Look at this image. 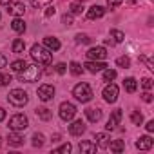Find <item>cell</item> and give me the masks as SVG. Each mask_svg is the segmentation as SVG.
<instances>
[{
	"mask_svg": "<svg viewBox=\"0 0 154 154\" xmlns=\"http://www.w3.org/2000/svg\"><path fill=\"white\" fill-rule=\"evenodd\" d=\"M103 15H105V8H103V6H93V8H89V11H87V18H89V20L102 18Z\"/></svg>",
	"mask_w": 154,
	"mask_h": 154,
	"instance_id": "4fadbf2b",
	"label": "cell"
},
{
	"mask_svg": "<svg viewBox=\"0 0 154 154\" xmlns=\"http://www.w3.org/2000/svg\"><path fill=\"white\" fill-rule=\"evenodd\" d=\"M131 122H132L134 125H141V122H143V116H141L138 111H134V112L131 114Z\"/></svg>",
	"mask_w": 154,
	"mask_h": 154,
	"instance_id": "1f68e13d",
	"label": "cell"
},
{
	"mask_svg": "<svg viewBox=\"0 0 154 154\" xmlns=\"http://www.w3.org/2000/svg\"><path fill=\"white\" fill-rule=\"evenodd\" d=\"M72 96L78 100V102H82V103H87V102L93 100V89H91L89 84L82 82V84H78V85H74V89H72Z\"/></svg>",
	"mask_w": 154,
	"mask_h": 154,
	"instance_id": "3957f363",
	"label": "cell"
},
{
	"mask_svg": "<svg viewBox=\"0 0 154 154\" xmlns=\"http://www.w3.org/2000/svg\"><path fill=\"white\" fill-rule=\"evenodd\" d=\"M27 100H29L27 98V93L22 91V89H13L9 93V96H8V102L11 105H15V107H24L27 103Z\"/></svg>",
	"mask_w": 154,
	"mask_h": 154,
	"instance_id": "277c9868",
	"label": "cell"
},
{
	"mask_svg": "<svg viewBox=\"0 0 154 154\" xmlns=\"http://www.w3.org/2000/svg\"><path fill=\"white\" fill-rule=\"evenodd\" d=\"M54 69H56V72H58V74H63V72L67 71V65L60 62V63H56V67H54Z\"/></svg>",
	"mask_w": 154,
	"mask_h": 154,
	"instance_id": "f35d334b",
	"label": "cell"
},
{
	"mask_svg": "<svg viewBox=\"0 0 154 154\" xmlns=\"http://www.w3.org/2000/svg\"><path fill=\"white\" fill-rule=\"evenodd\" d=\"M11 82V74H6V72H0V87H4Z\"/></svg>",
	"mask_w": 154,
	"mask_h": 154,
	"instance_id": "d590c367",
	"label": "cell"
},
{
	"mask_svg": "<svg viewBox=\"0 0 154 154\" xmlns=\"http://www.w3.org/2000/svg\"><path fill=\"white\" fill-rule=\"evenodd\" d=\"M54 11H56V9H54V6H47V8H45V13H44V15H45V17L49 18V17H53V15H54Z\"/></svg>",
	"mask_w": 154,
	"mask_h": 154,
	"instance_id": "7bdbcfd3",
	"label": "cell"
},
{
	"mask_svg": "<svg viewBox=\"0 0 154 154\" xmlns=\"http://www.w3.org/2000/svg\"><path fill=\"white\" fill-rule=\"evenodd\" d=\"M78 149H80V152L93 154V152H96V143H91V141H82Z\"/></svg>",
	"mask_w": 154,
	"mask_h": 154,
	"instance_id": "44dd1931",
	"label": "cell"
},
{
	"mask_svg": "<svg viewBox=\"0 0 154 154\" xmlns=\"http://www.w3.org/2000/svg\"><path fill=\"white\" fill-rule=\"evenodd\" d=\"M140 60H141V62H143V63H145L150 71H154V63H152V60H149L147 56H140Z\"/></svg>",
	"mask_w": 154,
	"mask_h": 154,
	"instance_id": "74e56055",
	"label": "cell"
},
{
	"mask_svg": "<svg viewBox=\"0 0 154 154\" xmlns=\"http://www.w3.org/2000/svg\"><path fill=\"white\" fill-rule=\"evenodd\" d=\"M118 93H120V89H118V85H114V84L105 85V87H103V91H102L103 100H105L107 103H114V102L118 100Z\"/></svg>",
	"mask_w": 154,
	"mask_h": 154,
	"instance_id": "52a82bcc",
	"label": "cell"
},
{
	"mask_svg": "<svg viewBox=\"0 0 154 154\" xmlns=\"http://www.w3.org/2000/svg\"><path fill=\"white\" fill-rule=\"evenodd\" d=\"M44 145V136L42 134H33V147H42Z\"/></svg>",
	"mask_w": 154,
	"mask_h": 154,
	"instance_id": "d6a6232c",
	"label": "cell"
},
{
	"mask_svg": "<svg viewBox=\"0 0 154 154\" xmlns=\"http://www.w3.org/2000/svg\"><path fill=\"white\" fill-rule=\"evenodd\" d=\"M116 65H120V67L127 69V67L131 65V60H129V56H120V58L116 60Z\"/></svg>",
	"mask_w": 154,
	"mask_h": 154,
	"instance_id": "4dcf8cb0",
	"label": "cell"
},
{
	"mask_svg": "<svg viewBox=\"0 0 154 154\" xmlns=\"http://www.w3.org/2000/svg\"><path fill=\"white\" fill-rule=\"evenodd\" d=\"M8 6H9L8 13H9V15H13V17H22V15L26 13V6H24L22 2H17V4H8Z\"/></svg>",
	"mask_w": 154,
	"mask_h": 154,
	"instance_id": "9a60e30c",
	"label": "cell"
},
{
	"mask_svg": "<svg viewBox=\"0 0 154 154\" xmlns=\"http://www.w3.org/2000/svg\"><path fill=\"white\" fill-rule=\"evenodd\" d=\"M69 69H71V74H74V76H80L82 71H84L78 62H71V63H69Z\"/></svg>",
	"mask_w": 154,
	"mask_h": 154,
	"instance_id": "484cf974",
	"label": "cell"
},
{
	"mask_svg": "<svg viewBox=\"0 0 154 154\" xmlns=\"http://www.w3.org/2000/svg\"><path fill=\"white\" fill-rule=\"evenodd\" d=\"M152 145H154V140H152L150 136H141V138L136 141V147H138L140 150H149Z\"/></svg>",
	"mask_w": 154,
	"mask_h": 154,
	"instance_id": "2e32d148",
	"label": "cell"
},
{
	"mask_svg": "<svg viewBox=\"0 0 154 154\" xmlns=\"http://www.w3.org/2000/svg\"><path fill=\"white\" fill-rule=\"evenodd\" d=\"M44 45H45L49 51H58V49H60V42H58V38H54V36H45V38H44Z\"/></svg>",
	"mask_w": 154,
	"mask_h": 154,
	"instance_id": "e0dca14e",
	"label": "cell"
},
{
	"mask_svg": "<svg viewBox=\"0 0 154 154\" xmlns=\"http://www.w3.org/2000/svg\"><path fill=\"white\" fill-rule=\"evenodd\" d=\"M85 54H87L89 60H105V56H107V49L102 47V45H98V47H91Z\"/></svg>",
	"mask_w": 154,
	"mask_h": 154,
	"instance_id": "9c48e42d",
	"label": "cell"
},
{
	"mask_svg": "<svg viewBox=\"0 0 154 154\" xmlns=\"http://www.w3.org/2000/svg\"><path fill=\"white\" fill-rule=\"evenodd\" d=\"M71 149H72V147H71V143H63L60 149H56V150H54V154H69V152H71Z\"/></svg>",
	"mask_w": 154,
	"mask_h": 154,
	"instance_id": "836d02e7",
	"label": "cell"
},
{
	"mask_svg": "<svg viewBox=\"0 0 154 154\" xmlns=\"http://www.w3.org/2000/svg\"><path fill=\"white\" fill-rule=\"evenodd\" d=\"M53 96H54V87L51 84H44V85L38 87V98L42 102H49Z\"/></svg>",
	"mask_w": 154,
	"mask_h": 154,
	"instance_id": "ba28073f",
	"label": "cell"
},
{
	"mask_svg": "<svg viewBox=\"0 0 154 154\" xmlns=\"http://www.w3.org/2000/svg\"><path fill=\"white\" fill-rule=\"evenodd\" d=\"M4 118H6V109L0 107V122H4Z\"/></svg>",
	"mask_w": 154,
	"mask_h": 154,
	"instance_id": "7dc6e473",
	"label": "cell"
},
{
	"mask_svg": "<svg viewBox=\"0 0 154 154\" xmlns=\"http://www.w3.org/2000/svg\"><path fill=\"white\" fill-rule=\"evenodd\" d=\"M31 58H33L35 62L42 63V65H49L51 60H53V54H51V51H49L47 47L35 44V45L31 47Z\"/></svg>",
	"mask_w": 154,
	"mask_h": 154,
	"instance_id": "6da1fadb",
	"label": "cell"
},
{
	"mask_svg": "<svg viewBox=\"0 0 154 154\" xmlns=\"http://www.w3.org/2000/svg\"><path fill=\"white\" fill-rule=\"evenodd\" d=\"M147 131H149V132H154V120H150V122L147 123Z\"/></svg>",
	"mask_w": 154,
	"mask_h": 154,
	"instance_id": "bcb514c9",
	"label": "cell"
},
{
	"mask_svg": "<svg viewBox=\"0 0 154 154\" xmlns=\"http://www.w3.org/2000/svg\"><path fill=\"white\" fill-rule=\"evenodd\" d=\"M24 67H26V62H24V60H15V62L11 63V69H13L15 72H20Z\"/></svg>",
	"mask_w": 154,
	"mask_h": 154,
	"instance_id": "f546056e",
	"label": "cell"
},
{
	"mask_svg": "<svg viewBox=\"0 0 154 154\" xmlns=\"http://www.w3.org/2000/svg\"><path fill=\"white\" fill-rule=\"evenodd\" d=\"M120 122H122V109H116V111H112V114H111V118H109V122H107V131H114L118 125H120Z\"/></svg>",
	"mask_w": 154,
	"mask_h": 154,
	"instance_id": "8fae6325",
	"label": "cell"
},
{
	"mask_svg": "<svg viewBox=\"0 0 154 154\" xmlns=\"http://www.w3.org/2000/svg\"><path fill=\"white\" fill-rule=\"evenodd\" d=\"M84 67H87V71H89V72L96 74V72L103 71V69L107 67V63H105V62H102V60H89V62H87Z\"/></svg>",
	"mask_w": 154,
	"mask_h": 154,
	"instance_id": "30bf717a",
	"label": "cell"
},
{
	"mask_svg": "<svg viewBox=\"0 0 154 154\" xmlns=\"http://www.w3.org/2000/svg\"><path fill=\"white\" fill-rule=\"evenodd\" d=\"M109 147H111L112 152H122L125 149V143H123V140H114V141L109 143Z\"/></svg>",
	"mask_w": 154,
	"mask_h": 154,
	"instance_id": "d4e9b609",
	"label": "cell"
},
{
	"mask_svg": "<svg viewBox=\"0 0 154 154\" xmlns=\"http://www.w3.org/2000/svg\"><path fill=\"white\" fill-rule=\"evenodd\" d=\"M74 38H76V44H91V38L87 35H82V33H78Z\"/></svg>",
	"mask_w": 154,
	"mask_h": 154,
	"instance_id": "e575fe53",
	"label": "cell"
},
{
	"mask_svg": "<svg viewBox=\"0 0 154 154\" xmlns=\"http://www.w3.org/2000/svg\"><path fill=\"white\" fill-rule=\"evenodd\" d=\"M84 132H85V123L82 120H76L69 125V134L71 136H82Z\"/></svg>",
	"mask_w": 154,
	"mask_h": 154,
	"instance_id": "7c38bea8",
	"label": "cell"
},
{
	"mask_svg": "<svg viewBox=\"0 0 154 154\" xmlns=\"http://www.w3.org/2000/svg\"><path fill=\"white\" fill-rule=\"evenodd\" d=\"M141 100L149 103V102H152V94H150V93H143V94H141Z\"/></svg>",
	"mask_w": 154,
	"mask_h": 154,
	"instance_id": "ee69618b",
	"label": "cell"
},
{
	"mask_svg": "<svg viewBox=\"0 0 154 154\" xmlns=\"http://www.w3.org/2000/svg\"><path fill=\"white\" fill-rule=\"evenodd\" d=\"M11 29L17 31V33H24V31H26V24H24V20L18 18V17H15V20L11 22Z\"/></svg>",
	"mask_w": 154,
	"mask_h": 154,
	"instance_id": "ffe728a7",
	"label": "cell"
},
{
	"mask_svg": "<svg viewBox=\"0 0 154 154\" xmlns=\"http://www.w3.org/2000/svg\"><path fill=\"white\" fill-rule=\"evenodd\" d=\"M36 116L44 122H49L51 120V111L47 107H40V109H36Z\"/></svg>",
	"mask_w": 154,
	"mask_h": 154,
	"instance_id": "cb8c5ba5",
	"label": "cell"
},
{
	"mask_svg": "<svg viewBox=\"0 0 154 154\" xmlns=\"http://www.w3.org/2000/svg\"><path fill=\"white\" fill-rule=\"evenodd\" d=\"M141 87H143L145 91H150V89H152V80H150V78H143V80H141Z\"/></svg>",
	"mask_w": 154,
	"mask_h": 154,
	"instance_id": "8d00e7d4",
	"label": "cell"
},
{
	"mask_svg": "<svg viewBox=\"0 0 154 154\" xmlns=\"http://www.w3.org/2000/svg\"><path fill=\"white\" fill-rule=\"evenodd\" d=\"M49 2H51V0H31V4H33L35 8H40V6H44V4L49 6Z\"/></svg>",
	"mask_w": 154,
	"mask_h": 154,
	"instance_id": "ab89813d",
	"label": "cell"
},
{
	"mask_svg": "<svg viewBox=\"0 0 154 154\" xmlns=\"http://www.w3.org/2000/svg\"><path fill=\"white\" fill-rule=\"evenodd\" d=\"M8 143L11 145V147H20V145H24V138L18 134V132H11L9 136H8Z\"/></svg>",
	"mask_w": 154,
	"mask_h": 154,
	"instance_id": "ac0fdd59",
	"label": "cell"
},
{
	"mask_svg": "<svg viewBox=\"0 0 154 154\" xmlns=\"http://www.w3.org/2000/svg\"><path fill=\"white\" fill-rule=\"evenodd\" d=\"M9 4V0H0V6H8Z\"/></svg>",
	"mask_w": 154,
	"mask_h": 154,
	"instance_id": "c3c4849f",
	"label": "cell"
},
{
	"mask_svg": "<svg viewBox=\"0 0 154 154\" xmlns=\"http://www.w3.org/2000/svg\"><path fill=\"white\" fill-rule=\"evenodd\" d=\"M82 11H84L82 2H71V13L72 15H82Z\"/></svg>",
	"mask_w": 154,
	"mask_h": 154,
	"instance_id": "83f0119b",
	"label": "cell"
},
{
	"mask_svg": "<svg viewBox=\"0 0 154 154\" xmlns=\"http://www.w3.org/2000/svg\"><path fill=\"white\" fill-rule=\"evenodd\" d=\"M62 22H63L65 26H72V15H63V17H62Z\"/></svg>",
	"mask_w": 154,
	"mask_h": 154,
	"instance_id": "b9f144b4",
	"label": "cell"
},
{
	"mask_svg": "<svg viewBox=\"0 0 154 154\" xmlns=\"http://www.w3.org/2000/svg\"><path fill=\"white\" fill-rule=\"evenodd\" d=\"M29 122H27V116L26 114H15L9 118V129L15 131V132H20L24 129H27Z\"/></svg>",
	"mask_w": 154,
	"mask_h": 154,
	"instance_id": "5b68a950",
	"label": "cell"
},
{
	"mask_svg": "<svg viewBox=\"0 0 154 154\" xmlns=\"http://www.w3.org/2000/svg\"><path fill=\"white\" fill-rule=\"evenodd\" d=\"M58 114H60V118H62L63 122H71V120L74 118V114H76V107H74L71 102H63V103H60Z\"/></svg>",
	"mask_w": 154,
	"mask_h": 154,
	"instance_id": "8992f818",
	"label": "cell"
},
{
	"mask_svg": "<svg viewBox=\"0 0 154 154\" xmlns=\"http://www.w3.org/2000/svg\"><path fill=\"white\" fill-rule=\"evenodd\" d=\"M40 76H42V71H40L38 65H26V67L18 72V80H20V82L33 84V82H38Z\"/></svg>",
	"mask_w": 154,
	"mask_h": 154,
	"instance_id": "7a4b0ae2",
	"label": "cell"
},
{
	"mask_svg": "<svg viewBox=\"0 0 154 154\" xmlns=\"http://www.w3.org/2000/svg\"><path fill=\"white\" fill-rule=\"evenodd\" d=\"M0 143H2V141H0Z\"/></svg>",
	"mask_w": 154,
	"mask_h": 154,
	"instance_id": "681fc988",
	"label": "cell"
},
{
	"mask_svg": "<svg viewBox=\"0 0 154 154\" xmlns=\"http://www.w3.org/2000/svg\"><path fill=\"white\" fill-rule=\"evenodd\" d=\"M11 49H13V53H17V54H20V53H24V49H26V42H24L22 38H17V40L13 42V45H11Z\"/></svg>",
	"mask_w": 154,
	"mask_h": 154,
	"instance_id": "7402d4cb",
	"label": "cell"
},
{
	"mask_svg": "<svg viewBox=\"0 0 154 154\" xmlns=\"http://www.w3.org/2000/svg\"><path fill=\"white\" fill-rule=\"evenodd\" d=\"M85 118H87L91 123H96V122H100V118H102V111H100L98 107H89V109H85Z\"/></svg>",
	"mask_w": 154,
	"mask_h": 154,
	"instance_id": "5bb4252c",
	"label": "cell"
},
{
	"mask_svg": "<svg viewBox=\"0 0 154 154\" xmlns=\"http://www.w3.org/2000/svg\"><path fill=\"white\" fill-rule=\"evenodd\" d=\"M116 78V71L114 69H103V82H112Z\"/></svg>",
	"mask_w": 154,
	"mask_h": 154,
	"instance_id": "4316f807",
	"label": "cell"
},
{
	"mask_svg": "<svg viewBox=\"0 0 154 154\" xmlns=\"http://www.w3.org/2000/svg\"><path fill=\"white\" fill-rule=\"evenodd\" d=\"M123 87H125L127 93H134V91L138 89V84H136L134 78H125V80H123Z\"/></svg>",
	"mask_w": 154,
	"mask_h": 154,
	"instance_id": "603a6c76",
	"label": "cell"
},
{
	"mask_svg": "<svg viewBox=\"0 0 154 154\" xmlns=\"http://www.w3.org/2000/svg\"><path fill=\"white\" fill-rule=\"evenodd\" d=\"M111 38L114 40V44H120V42H123L125 35H123L122 31H118V29H112V31H111Z\"/></svg>",
	"mask_w": 154,
	"mask_h": 154,
	"instance_id": "f1b7e54d",
	"label": "cell"
},
{
	"mask_svg": "<svg viewBox=\"0 0 154 154\" xmlns=\"http://www.w3.org/2000/svg\"><path fill=\"white\" fill-rule=\"evenodd\" d=\"M122 2H123V0H107V6H109L111 9H114V8H118Z\"/></svg>",
	"mask_w": 154,
	"mask_h": 154,
	"instance_id": "60d3db41",
	"label": "cell"
},
{
	"mask_svg": "<svg viewBox=\"0 0 154 154\" xmlns=\"http://www.w3.org/2000/svg\"><path fill=\"white\" fill-rule=\"evenodd\" d=\"M94 140H96V145H98V147H102V149L109 147V136H107L105 132H98V134L94 136Z\"/></svg>",
	"mask_w": 154,
	"mask_h": 154,
	"instance_id": "d6986e66",
	"label": "cell"
},
{
	"mask_svg": "<svg viewBox=\"0 0 154 154\" xmlns=\"http://www.w3.org/2000/svg\"><path fill=\"white\" fill-rule=\"evenodd\" d=\"M6 63H8V58H6L4 54H0V69L6 67Z\"/></svg>",
	"mask_w": 154,
	"mask_h": 154,
	"instance_id": "f6af8a7d",
	"label": "cell"
}]
</instances>
